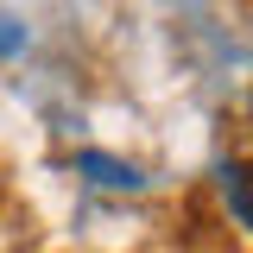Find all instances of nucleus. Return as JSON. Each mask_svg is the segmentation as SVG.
I'll use <instances>...</instances> for the list:
<instances>
[{"label":"nucleus","instance_id":"nucleus-1","mask_svg":"<svg viewBox=\"0 0 253 253\" xmlns=\"http://www.w3.org/2000/svg\"><path fill=\"white\" fill-rule=\"evenodd\" d=\"M76 171L89 184H101V190H146L139 165H121V158H108V152H76Z\"/></svg>","mask_w":253,"mask_h":253},{"label":"nucleus","instance_id":"nucleus-3","mask_svg":"<svg viewBox=\"0 0 253 253\" xmlns=\"http://www.w3.org/2000/svg\"><path fill=\"white\" fill-rule=\"evenodd\" d=\"M26 44V26H13V19H0V57H13Z\"/></svg>","mask_w":253,"mask_h":253},{"label":"nucleus","instance_id":"nucleus-2","mask_svg":"<svg viewBox=\"0 0 253 253\" xmlns=\"http://www.w3.org/2000/svg\"><path fill=\"white\" fill-rule=\"evenodd\" d=\"M221 196H228V209L253 228V171L247 165H221Z\"/></svg>","mask_w":253,"mask_h":253}]
</instances>
